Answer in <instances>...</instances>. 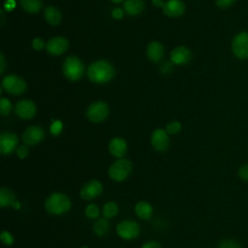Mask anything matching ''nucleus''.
Returning <instances> with one entry per match:
<instances>
[{
  "label": "nucleus",
  "mask_w": 248,
  "mask_h": 248,
  "mask_svg": "<svg viewBox=\"0 0 248 248\" xmlns=\"http://www.w3.org/2000/svg\"><path fill=\"white\" fill-rule=\"evenodd\" d=\"M124 16V13L121 9L119 8H116V9H113L112 11V16L115 18V19H121Z\"/></svg>",
  "instance_id": "nucleus-38"
},
{
  "label": "nucleus",
  "mask_w": 248,
  "mask_h": 248,
  "mask_svg": "<svg viewBox=\"0 0 248 248\" xmlns=\"http://www.w3.org/2000/svg\"><path fill=\"white\" fill-rule=\"evenodd\" d=\"M45 132L42 127L29 126L22 135V140L26 145H35L43 140Z\"/></svg>",
  "instance_id": "nucleus-12"
},
{
  "label": "nucleus",
  "mask_w": 248,
  "mask_h": 248,
  "mask_svg": "<svg viewBox=\"0 0 248 248\" xmlns=\"http://www.w3.org/2000/svg\"><path fill=\"white\" fill-rule=\"evenodd\" d=\"M235 1L236 0H216V5L219 8L225 9V8H228V7L232 6V4H234Z\"/></svg>",
  "instance_id": "nucleus-35"
},
{
  "label": "nucleus",
  "mask_w": 248,
  "mask_h": 248,
  "mask_svg": "<svg viewBox=\"0 0 248 248\" xmlns=\"http://www.w3.org/2000/svg\"><path fill=\"white\" fill-rule=\"evenodd\" d=\"M132 171V163L125 158H119L115 160L108 168V176L116 182L125 180Z\"/></svg>",
  "instance_id": "nucleus-3"
},
{
  "label": "nucleus",
  "mask_w": 248,
  "mask_h": 248,
  "mask_svg": "<svg viewBox=\"0 0 248 248\" xmlns=\"http://www.w3.org/2000/svg\"><path fill=\"white\" fill-rule=\"evenodd\" d=\"M63 128V124L60 120H55L52 122V124L50 125V133L53 136H57L61 133Z\"/></svg>",
  "instance_id": "nucleus-31"
},
{
  "label": "nucleus",
  "mask_w": 248,
  "mask_h": 248,
  "mask_svg": "<svg viewBox=\"0 0 248 248\" xmlns=\"http://www.w3.org/2000/svg\"><path fill=\"white\" fill-rule=\"evenodd\" d=\"M191 52L185 46H177L170 52V60L176 65H183L191 60Z\"/></svg>",
  "instance_id": "nucleus-17"
},
{
  "label": "nucleus",
  "mask_w": 248,
  "mask_h": 248,
  "mask_svg": "<svg viewBox=\"0 0 248 248\" xmlns=\"http://www.w3.org/2000/svg\"><path fill=\"white\" fill-rule=\"evenodd\" d=\"M117 234L126 240L137 238L140 233V225L134 220H123L116 226Z\"/></svg>",
  "instance_id": "nucleus-5"
},
{
  "label": "nucleus",
  "mask_w": 248,
  "mask_h": 248,
  "mask_svg": "<svg viewBox=\"0 0 248 248\" xmlns=\"http://www.w3.org/2000/svg\"><path fill=\"white\" fill-rule=\"evenodd\" d=\"M141 248H162V246H161V244H160L158 241H156V240H150V241L145 242V243L141 246Z\"/></svg>",
  "instance_id": "nucleus-36"
},
{
  "label": "nucleus",
  "mask_w": 248,
  "mask_h": 248,
  "mask_svg": "<svg viewBox=\"0 0 248 248\" xmlns=\"http://www.w3.org/2000/svg\"><path fill=\"white\" fill-rule=\"evenodd\" d=\"M18 143V139L16 135L13 133H3L0 136V153L2 155H10L14 151H16V149Z\"/></svg>",
  "instance_id": "nucleus-10"
},
{
  "label": "nucleus",
  "mask_w": 248,
  "mask_h": 248,
  "mask_svg": "<svg viewBox=\"0 0 248 248\" xmlns=\"http://www.w3.org/2000/svg\"><path fill=\"white\" fill-rule=\"evenodd\" d=\"M114 76V68L107 60L93 62L87 69L88 78L95 83L108 82Z\"/></svg>",
  "instance_id": "nucleus-1"
},
{
  "label": "nucleus",
  "mask_w": 248,
  "mask_h": 248,
  "mask_svg": "<svg viewBox=\"0 0 248 248\" xmlns=\"http://www.w3.org/2000/svg\"><path fill=\"white\" fill-rule=\"evenodd\" d=\"M163 11L165 15L171 17H176L184 13L185 5L181 0H169L165 3Z\"/></svg>",
  "instance_id": "nucleus-15"
},
{
  "label": "nucleus",
  "mask_w": 248,
  "mask_h": 248,
  "mask_svg": "<svg viewBox=\"0 0 248 248\" xmlns=\"http://www.w3.org/2000/svg\"><path fill=\"white\" fill-rule=\"evenodd\" d=\"M103 193V184L97 180L92 179L84 183L80 190H79V196L84 201H91L99 197Z\"/></svg>",
  "instance_id": "nucleus-8"
},
{
  "label": "nucleus",
  "mask_w": 248,
  "mask_h": 248,
  "mask_svg": "<svg viewBox=\"0 0 248 248\" xmlns=\"http://www.w3.org/2000/svg\"><path fill=\"white\" fill-rule=\"evenodd\" d=\"M62 71L64 76L71 81L79 79L84 74V65L81 60L76 56H69L65 59Z\"/></svg>",
  "instance_id": "nucleus-4"
},
{
  "label": "nucleus",
  "mask_w": 248,
  "mask_h": 248,
  "mask_svg": "<svg viewBox=\"0 0 248 248\" xmlns=\"http://www.w3.org/2000/svg\"><path fill=\"white\" fill-rule=\"evenodd\" d=\"M135 213L136 215L142 220H148L151 218L153 213V208L150 203L145 201L138 202L135 205Z\"/></svg>",
  "instance_id": "nucleus-20"
},
{
  "label": "nucleus",
  "mask_w": 248,
  "mask_h": 248,
  "mask_svg": "<svg viewBox=\"0 0 248 248\" xmlns=\"http://www.w3.org/2000/svg\"><path fill=\"white\" fill-rule=\"evenodd\" d=\"M6 68V61H5V57L4 55L1 53L0 54V73H3L4 70Z\"/></svg>",
  "instance_id": "nucleus-39"
},
{
  "label": "nucleus",
  "mask_w": 248,
  "mask_h": 248,
  "mask_svg": "<svg viewBox=\"0 0 248 248\" xmlns=\"http://www.w3.org/2000/svg\"><path fill=\"white\" fill-rule=\"evenodd\" d=\"M171 69H172V64L170 63L169 61L164 62L161 66V72L163 74H169L171 71Z\"/></svg>",
  "instance_id": "nucleus-37"
},
{
  "label": "nucleus",
  "mask_w": 248,
  "mask_h": 248,
  "mask_svg": "<svg viewBox=\"0 0 248 248\" xmlns=\"http://www.w3.org/2000/svg\"><path fill=\"white\" fill-rule=\"evenodd\" d=\"M111 1L114 3H121L123 0H111Z\"/></svg>",
  "instance_id": "nucleus-41"
},
{
  "label": "nucleus",
  "mask_w": 248,
  "mask_h": 248,
  "mask_svg": "<svg viewBox=\"0 0 248 248\" xmlns=\"http://www.w3.org/2000/svg\"><path fill=\"white\" fill-rule=\"evenodd\" d=\"M151 144L157 151L164 152L169 148L170 139L168 133L163 129H156L151 135Z\"/></svg>",
  "instance_id": "nucleus-11"
},
{
  "label": "nucleus",
  "mask_w": 248,
  "mask_h": 248,
  "mask_svg": "<svg viewBox=\"0 0 248 248\" xmlns=\"http://www.w3.org/2000/svg\"><path fill=\"white\" fill-rule=\"evenodd\" d=\"M0 237H1L2 243L7 245V246H10L14 243V236L8 231H2L1 234H0Z\"/></svg>",
  "instance_id": "nucleus-30"
},
{
  "label": "nucleus",
  "mask_w": 248,
  "mask_h": 248,
  "mask_svg": "<svg viewBox=\"0 0 248 248\" xmlns=\"http://www.w3.org/2000/svg\"><path fill=\"white\" fill-rule=\"evenodd\" d=\"M44 16H45L46 20L51 25H58L61 21V18H62L60 11L57 8L52 7V6L47 7L45 10Z\"/></svg>",
  "instance_id": "nucleus-22"
},
{
  "label": "nucleus",
  "mask_w": 248,
  "mask_h": 248,
  "mask_svg": "<svg viewBox=\"0 0 248 248\" xmlns=\"http://www.w3.org/2000/svg\"><path fill=\"white\" fill-rule=\"evenodd\" d=\"M108 151L115 158H123L127 152V143L121 138H113L108 143Z\"/></svg>",
  "instance_id": "nucleus-16"
},
{
  "label": "nucleus",
  "mask_w": 248,
  "mask_h": 248,
  "mask_svg": "<svg viewBox=\"0 0 248 248\" xmlns=\"http://www.w3.org/2000/svg\"><path fill=\"white\" fill-rule=\"evenodd\" d=\"M2 86L8 93L14 95H19L23 93L26 89L25 81L21 78L13 75L8 76L3 79Z\"/></svg>",
  "instance_id": "nucleus-9"
},
{
  "label": "nucleus",
  "mask_w": 248,
  "mask_h": 248,
  "mask_svg": "<svg viewBox=\"0 0 248 248\" xmlns=\"http://www.w3.org/2000/svg\"><path fill=\"white\" fill-rule=\"evenodd\" d=\"M32 46L35 50H42L45 47V42L42 39L36 38L32 42Z\"/></svg>",
  "instance_id": "nucleus-34"
},
{
  "label": "nucleus",
  "mask_w": 248,
  "mask_h": 248,
  "mask_svg": "<svg viewBox=\"0 0 248 248\" xmlns=\"http://www.w3.org/2000/svg\"><path fill=\"white\" fill-rule=\"evenodd\" d=\"M86 115L89 121L93 123H100L108 117V107L104 102H95L88 107Z\"/></svg>",
  "instance_id": "nucleus-7"
},
{
  "label": "nucleus",
  "mask_w": 248,
  "mask_h": 248,
  "mask_svg": "<svg viewBox=\"0 0 248 248\" xmlns=\"http://www.w3.org/2000/svg\"><path fill=\"white\" fill-rule=\"evenodd\" d=\"M218 248H242V247L236 240L232 238H226L219 243Z\"/></svg>",
  "instance_id": "nucleus-27"
},
{
  "label": "nucleus",
  "mask_w": 248,
  "mask_h": 248,
  "mask_svg": "<svg viewBox=\"0 0 248 248\" xmlns=\"http://www.w3.org/2000/svg\"><path fill=\"white\" fill-rule=\"evenodd\" d=\"M238 177L243 181H248V163L240 166L237 170Z\"/></svg>",
  "instance_id": "nucleus-32"
},
{
  "label": "nucleus",
  "mask_w": 248,
  "mask_h": 248,
  "mask_svg": "<svg viewBox=\"0 0 248 248\" xmlns=\"http://www.w3.org/2000/svg\"><path fill=\"white\" fill-rule=\"evenodd\" d=\"M146 55L149 60L158 62L164 55V46L159 42H151L146 47Z\"/></svg>",
  "instance_id": "nucleus-19"
},
{
  "label": "nucleus",
  "mask_w": 248,
  "mask_h": 248,
  "mask_svg": "<svg viewBox=\"0 0 248 248\" xmlns=\"http://www.w3.org/2000/svg\"><path fill=\"white\" fill-rule=\"evenodd\" d=\"M69 47V42L64 37H53L46 43V50L52 55H60Z\"/></svg>",
  "instance_id": "nucleus-13"
},
{
  "label": "nucleus",
  "mask_w": 248,
  "mask_h": 248,
  "mask_svg": "<svg viewBox=\"0 0 248 248\" xmlns=\"http://www.w3.org/2000/svg\"><path fill=\"white\" fill-rule=\"evenodd\" d=\"M144 9L142 0H126L124 2V10L130 16L140 15Z\"/></svg>",
  "instance_id": "nucleus-21"
},
{
  "label": "nucleus",
  "mask_w": 248,
  "mask_h": 248,
  "mask_svg": "<svg viewBox=\"0 0 248 248\" xmlns=\"http://www.w3.org/2000/svg\"><path fill=\"white\" fill-rule=\"evenodd\" d=\"M93 232L98 236H104L109 230V223L107 218H97L93 224Z\"/></svg>",
  "instance_id": "nucleus-23"
},
{
  "label": "nucleus",
  "mask_w": 248,
  "mask_h": 248,
  "mask_svg": "<svg viewBox=\"0 0 248 248\" xmlns=\"http://www.w3.org/2000/svg\"><path fill=\"white\" fill-rule=\"evenodd\" d=\"M152 4L156 7H164V0H152Z\"/></svg>",
  "instance_id": "nucleus-40"
},
{
  "label": "nucleus",
  "mask_w": 248,
  "mask_h": 248,
  "mask_svg": "<svg viewBox=\"0 0 248 248\" xmlns=\"http://www.w3.org/2000/svg\"><path fill=\"white\" fill-rule=\"evenodd\" d=\"M0 206L7 207V206H14L15 208H19V203L16 201L15 193L6 188L2 187L0 189Z\"/></svg>",
  "instance_id": "nucleus-18"
},
{
  "label": "nucleus",
  "mask_w": 248,
  "mask_h": 248,
  "mask_svg": "<svg viewBox=\"0 0 248 248\" xmlns=\"http://www.w3.org/2000/svg\"><path fill=\"white\" fill-rule=\"evenodd\" d=\"M29 154V148L28 145L24 144V145H20L19 147H17L16 149V155L19 159H25Z\"/></svg>",
  "instance_id": "nucleus-33"
},
{
  "label": "nucleus",
  "mask_w": 248,
  "mask_h": 248,
  "mask_svg": "<svg viewBox=\"0 0 248 248\" xmlns=\"http://www.w3.org/2000/svg\"><path fill=\"white\" fill-rule=\"evenodd\" d=\"M19 2L21 8L30 14L38 13L43 6L41 0H19Z\"/></svg>",
  "instance_id": "nucleus-24"
},
{
  "label": "nucleus",
  "mask_w": 248,
  "mask_h": 248,
  "mask_svg": "<svg viewBox=\"0 0 248 248\" xmlns=\"http://www.w3.org/2000/svg\"><path fill=\"white\" fill-rule=\"evenodd\" d=\"M81 248H88V247H87V246H82Z\"/></svg>",
  "instance_id": "nucleus-42"
},
{
  "label": "nucleus",
  "mask_w": 248,
  "mask_h": 248,
  "mask_svg": "<svg viewBox=\"0 0 248 248\" xmlns=\"http://www.w3.org/2000/svg\"><path fill=\"white\" fill-rule=\"evenodd\" d=\"M84 213L89 219H97L100 215V208L95 203H90L85 207Z\"/></svg>",
  "instance_id": "nucleus-26"
},
{
  "label": "nucleus",
  "mask_w": 248,
  "mask_h": 248,
  "mask_svg": "<svg viewBox=\"0 0 248 248\" xmlns=\"http://www.w3.org/2000/svg\"><path fill=\"white\" fill-rule=\"evenodd\" d=\"M71 206L72 202L69 197L59 192L50 194L45 201V209L53 215L64 214L71 209Z\"/></svg>",
  "instance_id": "nucleus-2"
},
{
  "label": "nucleus",
  "mask_w": 248,
  "mask_h": 248,
  "mask_svg": "<svg viewBox=\"0 0 248 248\" xmlns=\"http://www.w3.org/2000/svg\"><path fill=\"white\" fill-rule=\"evenodd\" d=\"M102 213L105 218L111 219L117 215L118 205L114 202H108L104 204L102 208Z\"/></svg>",
  "instance_id": "nucleus-25"
},
{
  "label": "nucleus",
  "mask_w": 248,
  "mask_h": 248,
  "mask_svg": "<svg viewBox=\"0 0 248 248\" xmlns=\"http://www.w3.org/2000/svg\"><path fill=\"white\" fill-rule=\"evenodd\" d=\"M232 50L238 59H248V32L242 31L236 34L232 43Z\"/></svg>",
  "instance_id": "nucleus-6"
},
{
  "label": "nucleus",
  "mask_w": 248,
  "mask_h": 248,
  "mask_svg": "<svg viewBox=\"0 0 248 248\" xmlns=\"http://www.w3.org/2000/svg\"><path fill=\"white\" fill-rule=\"evenodd\" d=\"M16 113L22 119H30L36 113V106L29 100L19 101L16 105Z\"/></svg>",
  "instance_id": "nucleus-14"
},
{
  "label": "nucleus",
  "mask_w": 248,
  "mask_h": 248,
  "mask_svg": "<svg viewBox=\"0 0 248 248\" xmlns=\"http://www.w3.org/2000/svg\"><path fill=\"white\" fill-rule=\"evenodd\" d=\"M11 109H12L11 102L6 98H2L0 100V113L2 115H8Z\"/></svg>",
  "instance_id": "nucleus-29"
},
{
  "label": "nucleus",
  "mask_w": 248,
  "mask_h": 248,
  "mask_svg": "<svg viewBox=\"0 0 248 248\" xmlns=\"http://www.w3.org/2000/svg\"><path fill=\"white\" fill-rule=\"evenodd\" d=\"M181 131V124L178 121H171L167 124L166 132L169 135H175Z\"/></svg>",
  "instance_id": "nucleus-28"
}]
</instances>
